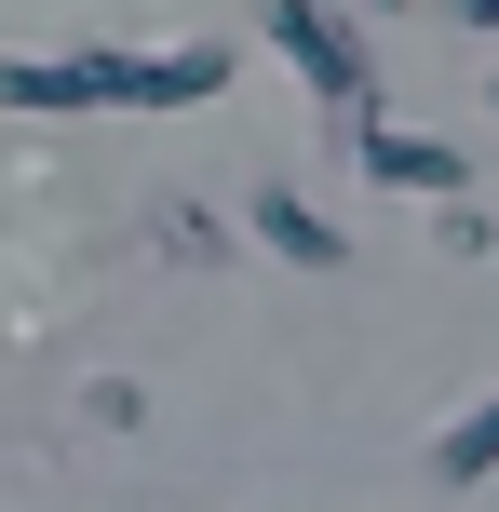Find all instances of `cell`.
<instances>
[{"instance_id": "1", "label": "cell", "mask_w": 499, "mask_h": 512, "mask_svg": "<svg viewBox=\"0 0 499 512\" xmlns=\"http://www.w3.org/2000/svg\"><path fill=\"white\" fill-rule=\"evenodd\" d=\"M243 54L230 41H95V54H0V108H41V122H81V108H216Z\"/></svg>"}, {"instance_id": "2", "label": "cell", "mask_w": 499, "mask_h": 512, "mask_svg": "<svg viewBox=\"0 0 499 512\" xmlns=\"http://www.w3.org/2000/svg\"><path fill=\"white\" fill-rule=\"evenodd\" d=\"M257 41L284 54L297 81H311V108H324L338 135L378 108V54H365V27H351L338 0H257Z\"/></svg>"}, {"instance_id": "3", "label": "cell", "mask_w": 499, "mask_h": 512, "mask_svg": "<svg viewBox=\"0 0 499 512\" xmlns=\"http://www.w3.org/2000/svg\"><path fill=\"white\" fill-rule=\"evenodd\" d=\"M351 176L365 189H405V203H446V189H473V149H446V135H419V122H351Z\"/></svg>"}, {"instance_id": "4", "label": "cell", "mask_w": 499, "mask_h": 512, "mask_svg": "<svg viewBox=\"0 0 499 512\" xmlns=\"http://www.w3.org/2000/svg\"><path fill=\"white\" fill-rule=\"evenodd\" d=\"M243 243H270L284 270H351V243L324 230V203H297V189H257V203H243Z\"/></svg>"}, {"instance_id": "5", "label": "cell", "mask_w": 499, "mask_h": 512, "mask_svg": "<svg viewBox=\"0 0 499 512\" xmlns=\"http://www.w3.org/2000/svg\"><path fill=\"white\" fill-rule=\"evenodd\" d=\"M432 472H446V486H486V472H499V391H486V405H459L446 432H432Z\"/></svg>"}, {"instance_id": "6", "label": "cell", "mask_w": 499, "mask_h": 512, "mask_svg": "<svg viewBox=\"0 0 499 512\" xmlns=\"http://www.w3.org/2000/svg\"><path fill=\"white\" fill-rule=\"evenodd\" d=\"M432 256H499V216L473 203V189H446V203H432Z\"/></svg>"}, {"instance_id": "7", "label": "cell", "mask_w": 499, "mask_h": 512, "mask_svg": "<svg viewBox=\"0 0 499 512\" xmlns=\"http://www.w3.org/2000/svg\"><path fill=\"white\" fill-rule=\"evenodd\" d=\"M162 243H176V256H189V270H203V256H216V243H230V230H216V216H203V203H162Z\"/></svg>"}, {"instance_id": "8", "label": "cell", "mask_w": 499, "mask_h": 512, "mask_svg": "<svg viewBox=\"0 0 499 512\" xmlns=\"http://www.w3.org/2000/svg\"><path fill=\"white\" fill-rule=\"evenodd\" d=\"M459 27H473V41H499V0H459Z\"/></svg>"}, {"instance_id": "9", "label": "cell", "mask_w": 499, "mask_h": 512, "mask_svg": "<svg viewBox=\"0 0 499 512\" xmlns=\"http://www.w3.org/2000/svg\"><path fill=\"white\" fill-rule=\"evenodd\" d=\"M365 14H405V0H365Z\"/></svg>"}, {"instance_id": "10", "label": "cell", "mask_w": 499, "mask_h": 512, "mask_svg": "<svg viewBox=\"0 0 499 512\" xmlns=\"http://www.w3.org/2000/svg\"><path fill=\"white\" fill-rule=\"evenodd\" d=\"M486 108H499V81H486Z\"/></svg>"}]
</instances>
